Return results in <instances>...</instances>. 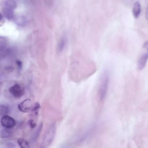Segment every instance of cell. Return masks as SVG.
<instances>
[{
  "instance_id": "obj_1",
  "label": "cell",
  "mask_w": 148,
  "mask_h": 148,
  "mask_svg": "<svg viewBox=\"0 0 148 148\" xmlns=\"http://www.w3.org/2000/svg\"><path fill=\"white\" fill-rule=\"evenodd\" d=\"M56 129L55 123L49 125L43 134L40 148H47L51 144L55 136Z\"/></svg>"
},
{
  "instance_id": "obj_2",
  "label": "cell",
  "mask_w": 148,
  "mask_h": 148,
  "mask_svg": "<svg viewBox=\"0 0 148 148\" xmlns=\"http://www.w3.org/2000/svg\"><path fill=\"white\" fill-rule=\"evenodd\" d=\"M109 83V75L107 72L103 73L99 87L97 96L99 101H103L106 96Z\"/></svg>"
},
{
  "instance_id": "obj_3",
  "label": "cell",
  "mask_w": 148,
  "mask_h": 148,
  "mask_svg": "<svg viewBox=\"0 0 148 148\" xmlns=\"http://www.w3.org/2000/svg\"><path fill=\"white\" fill-rule=\"evenodd\" d=\"M1 125L4 128L10 129L14 127L16 121L14 118L7 115L3 116L0 119Z\"/></svg>"
},
{
  "instance_id": "obj_4",
  "label": "cell",
  "mask_w": 148,
  "mask_h": 148,
  "mask_svg": "<svg viewBox=\"0 0 148 148\" xmlns=\"http://www.w3.org/2000/svg\"><path fill=\"white\" fill-rule=\"evenodd\" d=\"M10 93L14 97L19 98L24 94V90L23 87L18 84H15L9 88Z\"/></svg>"
},
{
  "instance_id": "obj_5",
  "label": "cell",
  "mask_w": 148,
  "mask_h": 148,
  "mask_svg": "<svg viewBox=\"0 0 148 148\" xmlns=\"http://www.w3.org/2000/svg\"><path fill=\"white\" fill-rule=\"evenodd\" d=\"M19 110L23 112H29L32 109L31 100L29 99H25L18 105Z\"/></svg>"
},
{
  "instance_id": "obj_6",
  "label": "cell",
  "mask_w": 148,
  "mask_h": 148,
  "mask_svg": "<svg viewBox=\"0 0 148 148\" xmlns=\"http://www.w3.org/2000/svg\"><path fill=\"white\" fill-rule=\"evenodd\" d=\"M148 60V52L143 54L139 59L138 63V67L141 70L145 66Z\"/></svg>"
},
{
  "instance_id": "obj_7",
  "label": "cell",
  "mask_w": 148,
  "mask_h": 148,
  "mask_svg": "<svg viewBox=\"0 0 148 148\" xmlns=\"http://www.w3.org/2000/svg\"><path fill=\"white\" fill-rule=\"evenodd\" d=\"M13 136L12 131L10 129L4 128L1 129L0 132V137L1 138L8 139Z\"/></svg>"
},
{
  "instance_id": "obj_8",
  "label": "cell",
  "mask_w": 148,
  "mask_h": 148,
  "mask_svg": "<svg viewBox=\"0 0 148 148\" xmlns=\"http://www.w3.org/2000/svg\"><path fill=\"white\" fill-rule=\"evenodd\" d=\"M43 125V123L42 122H41L35 131L32 137L31 141L32 143H34L37 141L42 130Z\"/></svg>"
},
{
  "instance_id": "obj_9",
  "label": "cell",
  "mask_w": 148,
  "mask_h": 148,
  "mask_svg": "<svg viewBox=\"0 0 148 148\" xmlns=\"http://www.w3.org/2000/svg\"><path fill=\"white\" fill-rule=\"evenodd\" d=\"M141 10V5L140 3L138 2H136L133 5L132 13L133 16L136 18H138L140 14Z\"/></svg>"
},
{
  "instance_id": "obj_10",
  "label": "cell",
  "mask_w": 148,
  "mask_h": 148,
  "mask_svg": "<svg viewBox=\"0 0 148 148\" xmlns=\"http://www.w3.org/2000/svg\"><path fill=\"white\" fill-rule=\"evenodd\" d=\"M17 143L21 148H30L28 142L24 138L18 139Z\"/></svg>"
},
{
  "instance_id": "obj_11",
  "label": "cell",
  "mask_w": 148,
  "mask_h": 148,
  "mask_svg": "<svg viewBox=\"0 0 148 148\" xmlns=\"http://www.w3.org/2000/svg\"><path fill=\"white\" fill-rule=\"evenodd\" d=\"M66 42V39L65 37H62L60 40L58 45V51H62L64 49Z\"/></svg>"
},
{
  "instance_id": "obj_12",
  "label": "cell",
  "mask_w": 148,
  "mask_h": 148,
  "mask_svg": "<svg viewBox=\"0 0 148 148\" xmlns=\"http://www.w3.org/2000/svg\"><path fill=\"white\" fill-rule=\"evenodd\" d=\"M9 108L8 106L4 105H0V112L1 115H6L9 113Z\"/></svg>"
},
{
  "instance_id": "obj_13",
  "label": "cell",
  "mask_w": 148,
  "mask_h": 148,
  "mask_svg": "<svg viewBox=\"0 0 148 148\" xmlns=\"http://www.w3.org/2000/svg\"><path fill=\"white\" fill-rule=\"evenodd\" d=\"M40 108V103L38 102H36L34 103V106L32 108V110L35 112L36 115H37L38 113V111Z\"/></svg>"
},
{
  "instance_id": "obj_14",
  "label": "cell",
  "mask_w": 148,
  "mask_h": 148,
  "mask_svg": "<svg viewBox=\"0 0 148 148\" xmlns=\"http://www.w3.org/2000/svg\"><path fill=\"white\" fill-rule=\"evenodd\" d=\"M27 123L29 126L32 129L35 128L36 126V124L34 120L30 119L27 121Z\"/></svg>"
},
{
  "instance_id": "obj_15",
  "label": "cell",
  "mask_w": 148,
  "mask_h": 148,
  "mask_svg": "<svg viewBox=\"0 0 148 148\" xmlns=\"http://www.w3.org/2000/svg\"><path fill=\"white\" fill-rule=\"evenodd\" d=\"M6 146L10 148H14L16 146L14 143L11 142H7L5 143Z\"/></svg>"
},
{
  "instance_id": "obj_16",
  "label": "cell",
  "mask_w": 148,
  "mask_h": 148,
  "mask_svg": "<svg viewBox=\"0 0 148 148\" xmlns=\"http://www.w3.org/2000/svg\"><path fill=\"white\" fill-rule=\"evenodd\" d=\"M16 63L19 70H21L22 68V62L20 60H17L16 61Z\"/></svg>"
},
{
  "instance_id": "obj_17",
  "label": "cell",
  "mask_w": 148,
  "mask_h": 148,
  "mask_svg": "<svg viewBox=\"0 0 148 148\" xmlns=\"http://www.w3.org/2000/svg\"><path fill=\"white\" fill-rule=\"evenodd\" d=\"M143 47L144 48L147 50L148 52V41L145 42L143 45Z\"/></svg>"
},
{
  "instance_id": "obj_18",
  "label": "cell",
  "mask_w": 148,
  "mask_h": 148,
  "mask_svg": "<svg viewBox=\"0 0 148 148\" xmlns=\"http://www.w3.org/2000/svg\"><path fill=\"white\" fill-rule=\"evenodd\" d=\"M145 16L146 18L148 20V6L147 7L146 10Z\"/></svg>"
}]
</instances>
